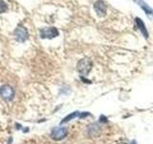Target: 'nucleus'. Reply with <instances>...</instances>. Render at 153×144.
Listing matches in <instances>:
<instances>
[{
  "label": "nucleus",
  "mask_w": 153,
  "mask_h": 144,
  "mask_svg": "<svg viewBox=\"0 0 153 144\" xmlns=\"http://www.w3.org/2000/svg\"><path fill=\"white\" fill-rule=\"evenodd\" d=\"M92 62H91L89 59H81L79 62L78 64H76V69H78L79 73L81 75V76H87L88 73L91 71L92 69Z\"/></svg>",
  "instance_id": "1"
},
{
  "label": "nucleus",
  "mask_w": 153,
  "mask_h": 144,
  "mask_svg": "<svg viewBox=\"0 0 153 144\" xmlns=\"http://www.w3.org/2000/svg\"><path fill=\"white\" fill-rule=\"evenodd\" d=\"M68 134V130L65 127H55L51 131V138L54 140L59 141L64 139Z\"/></svg>",
  "instance_id": "2"
},
{
  "label": "nucleus",
  "mask_w": 153,
  "mask_h": 144,
  "mask_svg": "<svg viewBox=\"0 0 153 144\" xmlns=\"http://www.w3.org/2000/svg\"><path fill=\"white\" fill-rule=\"evenodd\" d=\"M8 10V5L3 0H0V14L5 13Z\"/></svg>",
  "instance_id": "11"
},
{
  "label": "nucleus",
  "mask_w": 153,
  "mask_h": 144,
  "mask_svg": "<svg viewBox=\"0 0 153 144\" xmlns=\"http://www.w3.org/2000/svg\"><path fill=\"white\" fill-rule=\"evenodd\" d=\"M132 144H136V143H135V141H133V142H132Z\"/></svg>",
  "instance_id": "13"
},
{
  "label": "nucleus",
  "mask_w": 153,
  "mask_h": 144,
  "mask_svg": "<svg viewBox=\"0 0 153 144\" xmlns=\"http://www.w3.org/2000/svg\"><path fill=\"white\" fill-rule=\"evenodd\" d=\"M133 1L146 13V14L148 17H150V18L153 17V9L146 1H143V0H133Z\"/></svg>",
  "instance_id": "7"
},
{
  "label": "nucleus",
  "mask_w": 153,
  "mask_h": 144,
  "mask_svg": "<svg viewBox=\"0 0 153 144\" xmlns=\"http://www.w3.org/2000/svg\"><path fill=\"white\" fill-rule=\"evenodd\" d=\"M135 22L137 24V27L139 30L141 31V33L143 35V37H145L146 38H148V32L146 30V24L143 23V21L142 20V19L140 17H135Z\"/></svg>",
  "instance_id": "8"
},
{
  "label": "nucleus",
  "mask_w": 153,
  "mask_h": 144,
  "mask_svg": "<svg viewBox=\"0 0 153 144\" xmlns=\"http://www.w3.org/2000/svg\"><path fill=\"white\" fill-rule=\"evenodd\" d=\"M39 35L41 38H54L59 36V33L56 27H45L40 29Z\"/></svg>",
  "instance_id": "5"
},
{
  "label": "nucleus",
  "mask_w": 153,
  "mask_h": 144,
  "mask_svg": "<svg viewBox=\"0 0 153 144\" xmlns=\"http://www.w3.org/2000/svg\"><path fill=\"white\" fill-rule=\"evenodd\" d=\"M87 115H89V112H82V113H79V117L83 118V117H85V116H87Z\"/></svg>",
  "instance_id": "12"
},
{
  "label": "nucleus",
  "mask_w": 153,
  "mask_h": 144,
  "mask_svg": "<svg viewBox=\"0 0 153 144\" xmlns=\"http://www.w3.org/2000/svg\"><path fill=\"white\" fill-rule=\"evenodd\" d=\"M0 95L5 101H12L14 98V89L10 85L0 86Z\"/></svg>",
  "instance_id": "4"
},
{
  "label": "nucleus",
  "mask_w": 153,
  "mask_h": 144,
  "mask_svg": "<svg viewBox=\"0 0 153 144\" xmlns=\"http://www.w3.org/2000/svg\"><path fill=\"white\" fill-rule=\"evenodd\" d=\"M107 6L102 0H98L94 3V10L99 17H103L106 14Z\"/></svg>",
  "instance_id": "6"
},
{
  "label": "nucleus",
  "mask_w": 153,
  "mask_h": 144,
  "mask_svg": "<svg viewBox=\"0 0 153 144\" xmlns=\"http://www.w3.org/2000/svg\"><path fill=\"white\" fill-rule=\"evenodd\" d=\"M100 127L98 126L97 124H92L88 128V134H89V136H98L100 134Z\"/></svg>",
  "instance_id": "9"
},
{
  "label": "nucleus",
  "mask_w": 153,
  "mask_h": 144,
  "mask_svg": "<svg viewBox=\"0 0 153 144\" xmlns=\"http://www.w3.org/2000/svg\"><path fill=\"white\" fill-rule=\"evenodd\" d=\"M79 112H71V113H69L68 115H67V116H65L63 119L61 120L60 124L62 125V124H65V123H67V122L71 121V120H73L74 118L78 117V116H79Z\"/></svg>",
  "instance_id": "10"
},
{
  "label": "nucleus",
  "mask_w": 153,
  "mask_h": 144,
  "mask_svg": "<svg viewBox=\"0 0 153 144\" xmlns=\"http://www.w3.org/2000/svg\"><path fill=\"white\" fill-rule=\"evenodd\" d=\"M13 35L16 40L18 42H25L29 38V33L26 27L23 25H18L13 32Z\"/></svg>",
  "instance_id": "3"
}]
</instances>
